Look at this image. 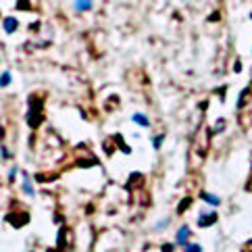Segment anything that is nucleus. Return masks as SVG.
I'll return each mask as SVG.
<instances>
[{"mask_svg":"<svg viewBox=\"0 0 252 252\" xmlns=\"http://www.w3.org/2000/svg\"><path fill=\"white\" fill-rule=\"evenodd\" d=\"M188 233H190V229H188V227H181V229L177 231V242H179V244H185Z\"/></svg>","mask_w":252,"mask_h":252,"instance_id":"1","label":"nucleus"},{"mask_svg":"<svg viewBox=\"0 0 252 252\" xmlns=\"http://www.w3.org/2000/svg\"><path fill=\"white\" fill-rule=\"evenodd\" d=\"M15 27H17V21H15V19H4V29H6V31H13Z\"/></svg>","mask_w":252,"mask_h":252,"instance_id":"2","label":"nucleus"},{"mask_svg":"<svg viewBox=\"0 0 252 252\" xmlns=\"http://www.w3.org/2000/svg\"><path fill=\"white\" fill-rule=\"evenodd\" d=\"M215 219H217V217H215V215H212V212H210L209 217H206V215H202V217H200V221H198V223H200V225H202V227H206V223H209V221H215Z\"/></svg>","mask_w":252,"mask_h":252,"instance_id":"3","label":"nucleus"},{"mask_svg":"<svg viewBox=\"0 0 252 252\" xmlns=\"http://www.w3.org/2000/svg\"><path fill=\"white\" fill-rule=\"evenodd\" d=\"M133 121H138V123H142V125H148V119H146L144 115H133Z\"/></svg>","mask_w":252,"mask_h":252,"instance_id":"4","label":"nucleus"},{"mask_svg":"<svg viewBox=\"0 0 252 252\" xmlns=\"http://www.w3.org/2000/svg\"><path fill=\"white\" fill-rule=\"evenodd\" d=\"M75 6H77L79 10H87V8H90L92 4H90V2H75Z\"/></svg>","mask_w":252,"mask_h":252,"instance_id":"5","label":"nucleus"},{"mask_svg":"<svg viewBox=\"0 0 252 252\" xmlns=\"http://www.w3.org/2000/svg\"><path fill=\"white\" fill-rule=\"evenodd\" d=\"M204 200H209L212 204H219V198H215V196H209V194H204Z\"/></svg>","mask_w":252,"mask_h":252,"instance_id":"6","label":"nucleus"},{"mask_svg":"<svg viewBox=\"0 0 252 252\" xmlns=\"http://www.w3.org/2000/svg\"><path fill=\"white\" fill-rule=\"evenodd\" d=\"M188 252H200V246H185Z\"/></svg>","mask_w":252,"mask_h":252,"instance_id":"7","label":"nucleus"},{"mask_svg":"<svg viewBox=\"0 0 252 252\" xmlns=\"http://www.w3.org/2000/svg\"><path fill=\"white\" fill-rule=\"evenodd\" d=\"M8 79H10V77H8V73H4V77H2V85L8 84Z\"/></svg>","mask_w":252,"mask_h":252,"instance_id":"8","label":"nucleus"}]
</instances>
